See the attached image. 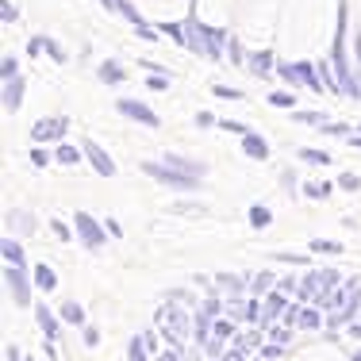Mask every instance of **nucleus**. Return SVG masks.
Masks as SVG:
<instances>
[{"label": "nucleus", "mask_w": 361, "mask_h": 361, "mask_svg": "<svg viewBox=\"0 0 361 361\" xmlns=\"http://www.w3.org/2000/svg\"><path fill=\"white\" fill-rule=\"evenodd\" d=\"M77 235H81L85 243L92 246V250H97V246H104V238H108V235H104V227H100V223L92 219V216H85V212L77 216Z\"/></svg>", "instance_id": "obj_1"}, {"label": "nucleus", "mask_w": 361, "mask_h": 361, "mask_svg": "<svg viewBox=\"0 0 361 361\" xmlns=\"http://www.w3.org/2000/svg\"><path fill=\"white\" fill-rule=\"evenodd\" d=\"M119 111H123L127 119H135V123H146V127H158V116H154L146 104L139 100H119Z\"/></svg>", "instance_id": "obj_2"}, {"label": "nucleus", "mask_w": 361, "mask_h": 361, "mask_svg": "<svg viewBox=\"0 0 361 361\" xmlns=\"http://www.w3.org/2000/svg\"><path fill=\"white\" fill-rule=\"evenodd\" d=\"M62 131H66V119L62 116H54V119H42V123L31 131V139L35 142H47V139H62Z\"/></svg>", "instance_id": "obj_3"}, {"label": "nucleus", "mask_w": 361, "mask_h": 361, "mask_svg": "<svg viewBox=\"0 0 361 361\" xmlns=\"http://www.w3.org/2000/svg\"><path fill=\"white\" fill-rule=\"evenodd\" d=\"M85 158H89L92 166H97V173H100V177H111V173H116V166H111V158H108L104 150H100L97 142H85Z\"/></svg>", "instance_id": "obj_4"}, {"label": "nucleus", "mask_w": 361, "mask_h": 361, "mask_svg": "<svg viewBox=\"0 0 361 361\" xmlns=\"http://www.w3.org/2000/svg\"><path fill=\"white\" fill-rule=\"evenodd\" d=\"M4 281H8V292H12V300H16V304H27V288H23V273L16 269V265L4 273Z\"/></svg>", "instance_id": "obj_5"}, {"label": "nucleus", "mask_w": 361, "mask_h": 361, "mask_svg": "<svg viewBox=\"0 0 361 361\" xmlns=\"http://www.w3.org/2000/svg\"><path fill=\"white\" fill-rule=\"evenodd\" d=\"M243 150L250 154V158H257V161H265V158H269V146H265L262 139H257L254 131H246V135H243Z\"/></svg>", "instance_id": "obj_6"}, {"label": "nucleus", "mask_w": 361, "mask_h": 361, "mask_svg": "<svg viewBox=\"0 0 361 361\" xmlns=\"http://www.w3.org/2000/svg\"><path fill=\"white\" fill-rule=\"evenodd\" d=\"M35 281H39V288H47V292L58 285V281H54V273H50L47 265H35Z\"/></svg>", "instance_id": "obj_7"}, {"label": "nucleus", "mask_w": 361, "mask_h": 361, "mask_svg": "<svg viewBox=\"0 0 361 361\" xmlns=\"http://www.w3.org/2000/svg\"><path fill=\"white\" fill-rule=\"evenodd\" d=\"M39 323H42V331H47L50 338H54V334H58V323H54V315H50L47 307H39Z\"/></svg>", "instance_id": "obj_8"}, {"label": "nucleus", "mask_w": 361, "mask_h": 361, "mask_svg": "<svg viewBox=\"0 0 361 361\" xmlns=\"http://www.w3.org/2000/svg\"><path fill=\"white\" fill-rule=\"evenodd\" d=\"M100 77H104L108 85H116V81H123V70H119V66H104V70H100Z\"/></svg>", "instance_id": "obj_9"}, {"label": "nucleus", "mask_w": 361, "mask_h": 361, "mask_svg": "<svg viewBox=\"0 0 361 361\" xmlns=\"http://www.w3.org/2000/svg\"><path fill=\"white\" fill-rule=\"evenodd\" d=\"M315 323H319V315H315L312 307H307V312H300V326H304V331H315Z\"/></svg>", "instance_id": "obj_10"}, {"label": "nucleus", "mask_w": 361, "mask_h": 361, "mask_svg": "<svg viewBox=\"0 0 361 361\" xmlns=\"http://www.w3.org/2000/svg\"><path fill=\"white\" fill-rule=\"evenodd\" d=\"M304 161H312V166H326L331 158H326L323 150H304Z\"/></svg>", "instance_id": "obj_11"}, {"label": "nucleus", "mask_w": 361, "mask_h": 361, "mask_svg": "<svg viewBox=\"0 0 361 361\" xmlns=\"http://www.w3.org/2000/svg\"><path fill=\"white\" fill-rule=\"evenodd\" d=\"M58 161H66V166H73V161H77V150H73V146H58Z\"/></svg>", "instance_id": "obj_12"}, {"label": "nucleus", "mask_w": 361, "mask_h": 361, "mask_svg": "<svg viewBox=\"0 0 361 361\" xmlns=\"http://www.w3.org/2000/svg\"><path fill=\"white\" fill-rule=\"evenodd\" d=\"M250 219H254V227H265V223H269V208H254Z\"/></svg>", "instance_id": "obj_13"}, {"label": "nucleus", "mask_w": 361, "mask_h": 361, "mask_svg": "<svg viewBox=\"0 0 361 361\" xmlns=\"http://www.w3.org/2000/svg\"><path fill=\"white\" fill-rule=\"evenodd\" d=\"M269 104H277V108H292V97H288V92H273Z\"/></svg>", "instance_id": "obj_14"}, {"label": "nucleus", "mask_w": 361, "mask_h": 361, "mask_svg": "<svg viewBox=\"0 0 361 361\" xmlns=\"http://www.w3.org/2000/svg\"><path fill=\"white\" fill-rule=\"evenodd\" d=\"M62 315H66L70 323H81V307H77V304H66V307H62Z\"/></svg>", "instance_id": "obj_15"}, {"label": "nucleus", "mask_w": 361, "mask_h": 361, "mask_svg": "<svg viewBox=\"0 0 361 361\" xmlns=\"http://www.w3.org/2000/svg\"><path fill=\"white\" fill-rule=\"evenodd\" d=\"M304 192H307V196H319V200H323L331 188H326V185H304Z\"/></svg>", "instance_id": "obj_16"}, {"label": "nucleus", "mask_w": 361, "mask_h": 361, "mask_svg": "<svg viewBox=\"0 0 361 361\" xmlns=\"http://www.w3.org/2000/svg\"><path fill=\"white\" fill-rule=\"evenodd\" d=\"M4 254H8V257H12V262H16V265H20V246H16V243H12V238H8V243H4Z\"/></svg>", "instance_id": "obj_17"}, {"label": "nucleus", "mask_w": 361, "mask_h": 361, "mask_svg": "<svg viewBox=\"0 0 361 361\" xmlns=\"http://www.w3.org/2000/svg\"><path fill=\"white\" fill-rule=\"evenodd\" d=\"M342 188H350V192H354V188H361V180L354 173H346V177H342Z\"/></svg>", "instance_id": "obj_18"}, {"label": "nucleus", "mask_w": 361, "mask_h": 361, "mask_svg": "<svg viewBox=\"0 0 361 361\" xmlns=\"http://www.w3.org/2000/svg\"><path fill=\"white\" fill-rule=\"evenodd\" d=\"M97 342H100V334L92 326H85V346H97Z\"/></svg>", "instance_id": "obj_19"}, {"label": "nucleus", "mask_w": 361, "mask_h": 361, "mask_svg": "<svg viewBox=\"0 0 361 361\" xmlns=\"http://www.w3.org/2000/svg\"><path fill=\"white\" fill-rule=\"evenodd\" d=\"M54 235H58V238H70V227H66V223H58V219H54Z\"/></svg>", "instance_id": "obj_20"}]
</instances>
